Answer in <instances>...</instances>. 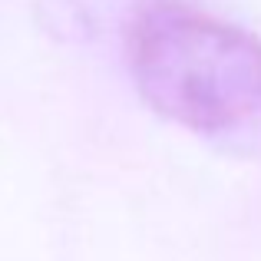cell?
Returning <instances> with one entry per match:
<instances>
[{"instance_id": "obj_1", "label": "cell", "mask_w": 261, "mask_h": 261, "mask_svg": "<svg viewBox=\"0 0 261 261\" xmlns=\"http://www.w3.org/2000/svg\"><path fill=\"white\" fill-rule=\"evenodd\" d=\"M129 70L159 116L231 155H261V40L175 0L129 27Z\"/></svg>"}]
</instances>
